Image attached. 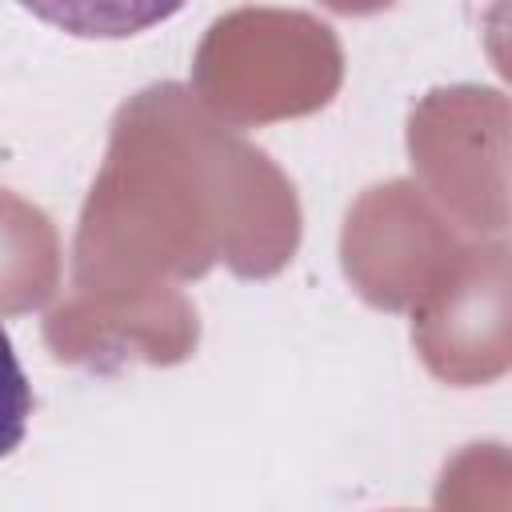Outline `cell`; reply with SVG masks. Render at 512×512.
Listing matches in <instances>:
<instances>
[{"mask_svg": "<svg viewBox=\"0 0 512 512\" xmlns=\"http://www.w3.org/2000/svg\"><path fill=\"white\" fill-rule=\"evenodd\" d=\"M32 416V384L16 360L8 332L0 328V460L20 448Z\"/></svg>", "mask_w": 512, "mask_h": 512, "instance_id": "2", "label": "cell"}, {"mask_svg": "<svg viewBox=\"0 0 512 512\" xmlns=\"http://www.w3.org/2000/svg\"><path fill=\"white\" fill-rule=\"evenodd\" d=\"M36 20L80 40H128L172 20L188 0H20Z\"/></svg>", "mask_w": 512, "mask_h": 512, "instance_id": "1", "label": "cell"}]
</instances>
